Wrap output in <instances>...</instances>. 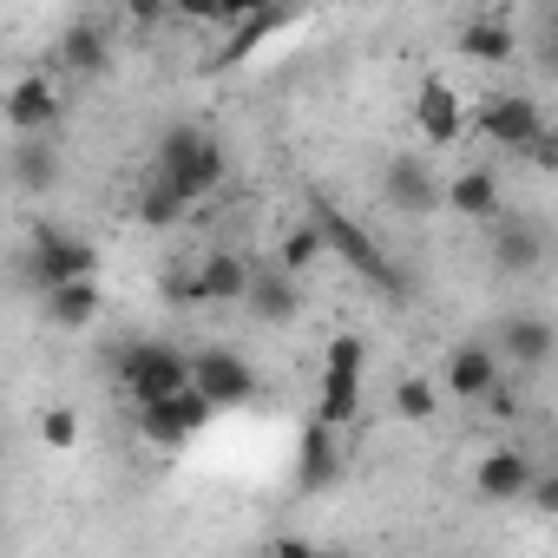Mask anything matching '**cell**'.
<instances>
[{
    "label": "cell",
    "instance_id": "6da1fadb",
    "mask_svg": "<svg viewBox=\"0 0 558 558\" xmlns=\"http://www.w3.org/2000/svg\"><path fill=\"white\" fill-rule=\"evenodd\" d=\"M310 217H316L323 243H329L336 256H349V269H355V276H368L375 290H388V303H408V276L388 263V250H381V243H375V236H368L355 217H342L329 197H316V204H310Z\"/></svg>",
    "mask_w": 558,
    "mask_h": 558
},
{
    "label": "cell",
    "instance_id": "7a4b0ae2",
    "mask_svg": "<svg viewBox=\"0 0 558 558\" xmlns=\"http://www.w3.org/2000/svg\"><path fill=\"white\" fill-rule=\"evenodd\" d=\"M158 178H165L184 204H197V197H210V191L223 184V145H217L210 132H197V125H171V132L158 138Z\"/></svg>",
    "mask_w": 558,
    "mask_h": 558
},
{
    "label": "cell",
    "instance_id": "3957f363",
    "mask_svg": "<svg viewBox=\"0 0 558 558\" xmlns=\"http://www.w3.org/2000/svg\"><path fill=\"white\" fill-rule=\"evenodd\" d=\"M93 269H99V250L86 236L53 230V223H40L27 236V283L34 290H53V283H66V276H93Z\"/></svg>",
    "mask_w": 558,
    "mask_h": 558
},
{
    "label": "cell",
    "instance_id": "277c9868",
    "mask_svg": "<svg viewBox=\"0 0 558 558\" xmlns=\"http://www.w3.org/2000/svg\"><path fill=\"white\" fill-rule=\"evenodd\" d=\"M119 381H125L132 401H165V395L191 388V362H184L171 342H132V349L119 355Z\"/></svg>",
    "mask_w": 558,
    "mask_h": 558
},
{
    "label": "cell",
    "instance_id": "5b68a950",
    "mask_svg": "<svg viewBox=\"0 0 558 558\" xmlns=\"http://www.w3.org/2000/svg\"><path fill=\"white\" fill-rule=\"evenodd\" d=\"M210 414L217 408L197 388H178L165 401H138V440H151V447H191V434H204Z\"/></svg>",
    "mask_w": 558,
    "mask_h": 558
},
{
    "label": "cell",
    "instance_id": "8992f818",
    "mask_svg": "<svg viewBox=\"0 0 558 558\" xmlns=\"http://www.w3.org/2000/svg\"><path fill=\"white\" fill-rule=\"evenodd\" d=\"M191 362V388L210 401V408H250L256 401V368L243 362V355H230V349H197V355H184Z\"/></svg>",
    "mask_w": 558,
    "mask_h": 558
},
{
    "label": "cell",
    "instance_id": "52a82bcc",
    "mask_svg": "<svg viewBox=\"0 0 558 558\" xmlns=\"http://www.w3.org/2000/svg\"><path fill=\"white\" fill-rule=\"evenodd\" d=\"M349 466V447H342V427L329 421H310L303 440H296V493H329Z\"/></svg>",
    "mask_w": 558,
    "mask_h": 558
},
{
    "label": "cell",
    "instance_id": "ba28073f",
    "mask_svg": "<svg viewBox=\"0 0 558 558\" xmlns=\"http://www.w3.org/2000/svg\"><path fill=\"white\" fill-rule=\"evenodd\" d=\"M480 132H486L493 145H506V151H532V138L545 132V112H538L525 93H493L486 112H480Z\"/></svg>",
    "mask_w": 558,
    "mask_h": 558
},
{
    "label": "cell",
    "instance_id": "9c48e42d",
    "mask_svg": "<svg viewBox=\"0 0 558 558\" xmlns=\"http://www.w3.org/2000/svg\"><path fill=\"white\" fill-rule=\"evenodd\" d=\"M243 310L256 316V323H269V329H283V323H296V310H303V296H296V276L276 263V269H256L250 263V283H243Z\"/></svg>",
    "mask_w": 558,
    "mask_h": 558
},
{
    "label": "cell",
    "instance_id": "30bf717a",
    "mask_svg": "<svg viewBox=\"0 0 558 558\" xmlns=\"http://www.w3.org/2000/svg\"><path fill=\"white\" fill-rule=\"evenodd\" d=\"M532 473H538V466H532V453L499 447V453H486V460L473 466V486H480V499H493V506H519Z\"/></svg>",
    "mask_w": 558,
    "mask_h": 558
},
{
    "label": "cell",
    "instance_id": "8fae6325",
    "mask_svg": "<svg viewBox=\"0 0 558 558\" xmlns=\"http://www.w3.org/2000/svg\"><path fill=\"white\" fill-rule=\"evenodd\" d=\"M0 119H8L14 132H53V125H60V86H47V80H14L8 99H0Z\"/></svg>",
    "mask_w": 558,
    "mask_h": 558
},
{
    "label": "cell",
    "instance_id": "7c38bea8",
    "mask_svg": "<svg viewBox=\"0 0 558 558\" xmlns=\"http://www.w3.org/2000/svg\"><path fill=\"white\" fill-rule=\"evenodd\" d=\"M440 204L453 210V217H473V223H493L499 210H506V191H499V178L493 171H453V184H440Z\"/></svg>",
    "mask_w": 558,
    "mask_h": 558
},
{
    "label": "cell",
    "instance_id": "4fadbf2b",
    "mask_svg": "<svg viewBox=\"0 0 558 558\" xmlns=\"http://www.w3.org/2000/svg\"><path fill=\"white\" fill-rule=\"evenodd\" d=\"M414 125H421V138H434V145H453V138H460L466 106H460L453 80H427V86H421V99H414Z\"/></svg>",
    "mask_w": 558,
    "mask_h": 558
},
{
    "label": "cell",
    "instance_id": "5bb4252c",
    "mask_svg": "<svg viewBox=\"0 0 558 558\" xmlns=\"http://www.w3.org/2000/svg\"><path fill=\"white\" fill-rule=\"evenodd\" d=\"M8 178L21 191H53L60 184V151L47 132H14V151H8Z\"/></svg>",
    "mask_w": 558,
    "mask_h": 558
},
{
    "label": "cell",
    "instance_id": "9a60e30c",
    "mask_svg": "<svg viewBox=\"0 0 558 558\" xmlns=\"http://www.w3.org/2000/svg\"><path fill=\"white\" fill-rule=\"evenodd\" d=\"M493 381H499V355H493L486 342H460V349L447 355V395H453V401H480Z\"/></svg>",
    "mask_w": 558,
    "mask_h": 558
},
{
    "label": "cell",
    "instance_id": "2e32d148",
    "mask_svg": "<svg viewBox=\"0 0 558 558\" xmlns=\"http://www.w3.org/2000/svg\"><path fill=\"white\" fill-rule=\"evenodd\" d=\"M40 303H47V323L53 329H86L99 316V283H93V276H66V283L40 290Z\"/></svg>",
    "mask_w": 558,
    "mask_h": 558
},
{
    "label": "cell",
    "instance_id": "e0dca14e",
    "mask_svg": "<svg viewBox=\"0 0 558 558\" xmlns=\"http://www.w3.org/2000/svg\"><path fill=\"white\" fill-rule=\"evenodd\" d=\"M355 414H362V368L323 362V395H316V421H329V427H349Z\"/></svg>",
    "mask_w": 558,
    "mask_h": 558
},
{
    "label": "cell",
    "instance_id": "ac0fdd59",
    "mask_svg": "<svg viewBox=\"0 0 558 558\" xmlns=\"http://www.w3.org/2000/svg\"><path fill=\"white\" fill-rule=\"evenodd\" d=\"M381 184H388V204H395V210H408V217H421V210H434V204H440V184L427 178V165H421V158H395Z\"/></svg>",
    "mask_w": 558,
    "mask_h": 558
},
{
    "label": "cell",
    "instance_id": "d6986e66",
    "mask_svg": "<svg viewBox=\"0 0 558 558\" xmlns=\"http://www.w3.org/2000/svg\"><path fill=\"white\" fill-rule=\"evenodd\" d=\"M551 323L545 316H506V329H499V349H506V362H519V368H545L551 362Z\"/></svg>",
    "mask_w": 558,
    "mask_h": 558
},
{
    "label": "cell",
    "instance_id": "ffe728a7",
    "mask_svg": "<svg viewBox=\"0 0 558 558\" xmlns=\"http://www.w3.org/2000/svg\"><path fill=\"white\" fill-rule=\"evenodd\" d=\"M499 223V236H493V269H506V276H525L538 256H545V243H538V230L532 223H519V217H493Z\"/></svg>",
    "mask_w": 558,
    "mask_h": 558
},
{
    "label": "cell",
    "instance_id": "44dd1931",
    "mask_svg": "<svg viewBox=\"0 0 558 558\" xmlns=\"http://www.w3.org/2000/svg\"><path fill=\"white\" fill-rule=\"evenodd\" d=\"M197 283H204V303H243V283H250V256L236 250H217L197 263Z\"/></svg>",
    "mask_w": 558,
    "mask_h": 558
},
{
    "label": "cell",
    "instance_id": "7402d4cb",
    "mask_svg": "<svg viewBox=\"0 0 558 558\" xmlns=\"http://www.w3.org/2000/svg\"><path fill=\"white\" fill-rule=\"evenodd\" d=\"M60 60H66V73H86V80H99L106 66H112V40H106V27H66V40H60Z\"/></svg>",
    "mask_w": 558,
    "mask_h": 558
},
{
    "label": "cell",
    "instance_id": "603a6c76",
    "mask_svg": "<svg viewBox=\"0 0 558 558\" xmlns=\"http://www.w3.org/2000/svg\"><path fill=\"white\" fill-rule=\"evenodd\" d=\"M460 53L480 60V66H506L512 60V27L506 21H473V27H460Z\"/></svg>",
    "mask_w": 558,
    "mask_h": 558
},
{
    "label": "cell",
    "instance_id": "cb8c5ba5",
    "mask_svg": "<svg viewBox=\"0 0 558 558\" xmlns=\"http://www.w3.org/2000/svg\"><path fill=\"white\" fill-rule=\"evenodd\" d=\"M184 210H191V204H184V197L151 171V178H145V191H138V223H145V230H171Z\"/></svg>",
    "mask_w": 558,
    "mask_h": 558
},
{
    "label": "cell",
    "instance_id": "d4e9b609",
    "mask_svg": "<svg viewBox=\"0 0 558 558\" xmlns=\"http://www.w3.org/2000/svg\"><path fill=\"white\" fill-rule=\"evenodd\" d=\"M323 250H329V243H323V230H316V217H310V223H290V230H283V250H276V263H283L290 276H303Z\"/></svg>",
    "mask_w": 558,
    "mask_h": 558
},
{
    "label": "cell",
    "instance_id": "484cf974",
    "mask_svg": "<svg viewBox=\"0 0 558 558\" xmlns=\"http://www.w3.org/2000/svg\"><path fill=\"white\" fill-rule=\"evenodd\" d=\"M276 21H283V8H256V14H243V21H230L236 34H230V47H223V60H243V53H256L269 34H276Z\"/></svg>",
    "mask_w": 558,
    "mask_h": 558
},
{
    "label": "cell",
    "instance_id": "4316f807",
    "mask_svg": "<svg viewBox=\"0 0 558 558\" xmlns=\"http://www.w3.org/2000/svg\"><path fill=\"white\" fill-rule=\"evenodd\" d=\"M434 408H440V395H434V381H421V375H408V381L395 388V414H401V421H434Z\"/></svg>",
    "mask_w": 558,
    "mask_h": 558
},
{
    "label": "cell",
    "instance_id": "83f0119b",
    "mask_svg": "<svg viewBox=\"0 0 558 558\" xmlns=\"http://www.w3.org/2000/svg\"><path fill=\"white\" fill-rule=\"evenodd\" d=\"M158 290H165L171 310H204V283H197V269H184V263L165 269V283H158Z\"/></svg>",
    "mask_w": 558,
    "mask_h": 558
},
{
    "label": "cell",
    "instance_id": "f1b7e54d",
    "mask_svg": "<svg viewBox=\"0 0 558 558\" xmlns=\"http://www.w3.org/2000/svg\"><path fill=\"white\" fill-rule=\"evenodd\" d=\"M40 440H47L53 453H73V440H80V414H73V408H47V414H40Z\"/></svg>",
    "mask_w": 558,
    "mask_h": 558
},
{
    "label": "cell",
    "instance_id": "f546056e",
    "mask_svg": "<svg viewBox=\"0 0 558 558\" xmlns=\"http://www.w3.org/2000/svg\"><path fill=\"white\" fill-rule=\"evenodd\" d=\"M480 401H486V414H499V421H512V414H519V395H512V388H499V381H493Z\"/></svg>",
    "mask_w": 558,
    "mask_h": 558
},
{
    "label": "cell",
    "instance_id": "4dcf8cb0",
    "mask_svg": "<svg viewBox=\"0 0 558 558\" xmlns=\"http://www.w3.org/2000/svg\"><path fill=\"white\" fill-rule=\"evenodd\" d=\"M125 14H132L138 27H151V21H165V14H171V0H125Z\"/></svg>",
    "mask_w": 558,
    "mask_h": 558
},
{
    "label": "cell",
    "instance_id": "1f68e13d",
    "mask_svg": "<svg viewBox=\"0 0 558 558\" xmlns=\"http://www.w3.org/2000/svg\"><path fill=\"white\" fill-rule=\"evenodd\" d=\"M171 14H184V21H217V0H171Z\"/></svg>",
    "mask_w": 558,
    "mask_h": 558
},
{
    "label": "cell",
    "instance_id": "d6a6232c",
    "mask_svg": "<svg viewBox=\"0 0 558 558\" xmlns=\"http://www.w3.org/2000/svg\"><path fill=\"white\" fill-rule=\"evenodd\" d=\"M0 460H8V434H0Z\"/></svg>",
    "mask_w": 558,
    "mask_h": 558
}]
</instances>
